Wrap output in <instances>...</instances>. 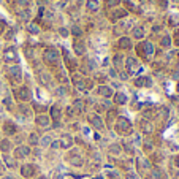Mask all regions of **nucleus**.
<instances>
[{"label": "nucleus", "instance_id": "nucleus-1", "mask_svg": "<svg viewBox=\"0 0 179 179\" xmlns=\"http://www.w3.org/2000/svg\"><path fill=\"white\" fill-rule=\"evenodd\" d=\"M116 130L121 133V135H130V133H132V124H130V121L125 119V117H117Z\"/></svg>", "mask_w": 179, "mask_h": 179}, {"label": "nucleus", "instance_id": "nucleus-2", "mask_svg": "<svg viewBox=\"0 0 179 179\" xmlns=\"http://www.w3.org/2000/svg\"><path fill=\"white\" fill-rule=\"evenodd\" d=\"M44 62L48 63V65H57L59 63V52H57V49H54V48H48L46 51H44Z\"/></svg>", "mask_w": 179, "mask_h": 179}, {"label": "nucleus", "instance_id": "nucleus-3", "mask_svg": "<svg viewBox=\"0 0 179 179\" xmlns=\"http://www.w3.org/2000/svg\"><path fill=\"white\" fill-rule=\"evenodd\" d=\"M15 94H16V98H17V100H22V102H25V100L30 98V90H29V87H19V89H17Z\"/></svg>", "mask_w": 179, "mask_h": 179}, {"label": "nucleus", "instance_id": "nucleus-4", "mask_svg": "<svg viewBox=\"0 0 179 179\" xmlns=\"http://www.w3.org/2000/svg\"><path fill=\"white\" fill-rule=\"evenodd\" d=\"M125 65H127L128 75H133V73H136V71H138V68H140V67H138V62H136L133 57H128V59H127Z\"/></svg>", "mask_w": 179, "mask_h": 179}, {"label": "nucleus", "instance_id": "nucleus-5", "mask_svg": "<svg viewBox=\"0 0 179 179\" xmlns=\"http://www.w3.org/2000/svg\"><path fill=\"white\" fill-rule=\"evenodd\" d=\"M89 122L92 124V125L95 128H98V130H102V128L105 127V124H103V119L98 116V114H92V116H89Z\"/></svg>", "mask_w": 179, "mask_h": 179}, {"label": "nucleus", "instance_id": "nucleus-6", "mask_svg": "<svg viewBox=\"0 0 179 179\" xmlns=\"http://www.w3.org/2000/svg\"><path fill=\"white\" fill-rule=\"evenodd\" d=\"M29 154H30V148H27V146H19V148L15 149V157L16 159H24Z\"/></svg>", "mask_w": 179, "mask_h": 179}, {"label": "nucleus", "instance_id": "nucleus-7", "mask_svg": "<svg viewBox=\"0 0 179 179\" xmlns=\"http://www.w3.org/2000/svg\"><path fill=\"white\" fill-rule=\"evenodd\" d=\"M33 173H35V167H33V165H30V163L22 165L21 174H22L24 178H32V176H33Z\"/></svg>", "mask_w": 179, "mask_h": 179}, {"label": "nucleus", "instance_id": "nucleus-8", "mask_svg": "<svg viewBox=\"0 0 179 179\" xmlns=\"http://www.w3.org/2000/svg\"><path fill=\"white\" fill-rule=\"evenodd\" d=\"M135 86H138V87H151V86H152V81H151V78H148V76H140V78H136Z\"/></svg>", "mask_w": 179, "mask_h": 179}, {"label": "nucleus", "instance_id": "nucleus-9", "mask_svg": "<svg viewBox=\"0 0 179 179\" xmlns=\"http://www.w3.org/2000/svg\"><path fill=\"white\" fill-rule=\"evenodd\" d=\"M10 75L13 78V81L19 82L22 79V75H21V68L19 67H10Z\"/></svg>", "mask_w": 179, "mask_h": 179}, {"label": "nucleus", "instance_id": "nucleus-10", "mask_svg": "<svg viewBox=\"0 0 179 179\" xmlns=\"http://www.w3.org/2000/svg\"><path fill=\"white\" fill-rule=\"evenodd\" d=\"M3 59H5L7 62H11L16 59V49L15 48H7L5 52H3Z\"/></svg>", "mask_w": 179, "mask_h": 179}, {"label": "nucleus", "instance_id": "nucleus-11", "mask_svg": "<svg viewBox=\"0 0 179 179\" xmlns=\"http://www.w3.org/2000/svg\"><path fill=\"white\" fill-rule=\"evenodd\" d=\"M71 144H73V138H71L70 135H65L60 140V148H63V149H70Z\"/></svg>", "mask_w": 179, "mask_h": 179}, {"label": "nucleus", "instance_id": "nucleus-12", "mask_svg": "<svg viewBox=\"0 0 179 179\" xmlns=\"http://www.w3.org/2000/svg\"><path fill=\"white\" fill-rule=\"evenodd\" d=\"M119 48L121 49H130L132 48V41L128 36H122L121 40H119Z\"/></svg>", "mask_w": 179, "mask_h": 179}, {"label": "nucleus", "instance_id": "nucleus-13", "mask_svg": "<svg viewBox=\"0 0 179 179\" xmlns=\"http://www.w3.org/2000/svg\"><path fill=\"white\" fill-rule=\"evenodd\" d=\"M3 132L7 135H13V133H16V125L13 122H5L3 124Z\"/></svg>", "mask_w": 179, "mask_h": 179}, {"label": "nucleus", "instance_id": "nucleus-14", "mask_svg": "<svg viewBox=\"0 0 179 179\" xmlns=\"http://www.w3.org/2000/svg\"><path fill=\"white\" fill-rule=\"evenodd\" d=\"M143 51H144L146 56L154 54V44L151 43V41H144V43H143Z\"/></svg>", "mask_w": 179, "mask_h": 179}, {"label": "nucleus", "instance_id": "nucleus-15", "mask_svg": "<svg viewBox=\"0 0 179 179\" xmlns=\"http://www.w3.org/2000/svg\"><path fill=\"white\" fill-rule=\"evenodd\" d=\"M62 116V111H60V108L57 106V105H54V106L51 108V117L54 119V121H59Z\"/></svg>", "mask_w": 179, "mask_h": 179}, {"label": "nucleus", "instance_id": "nucleus-16", "mask_svg": "<svg viewBox=\"0 0 179 179\" xmlns=\"http://www.w3.org/2000/svg\"><path fill=\"white\" fill-rule=\"evenodd\" d=\"M98 94L103 95V97H111V95H113V90L109 89L108 86H100L98 87Z\"/></svg>", "mask_w": 179, "mask_h": 179}, {"label": "nucleus", "instance_id": "nucleus-17", "mask_svg": "<svg viewBox=\"0 0 179 179\" xmlns=\"http://www.w3.org/2000/svg\"><path fill=\"white\" fill-rule=\"evenodd\" d=\"M75 52L78 56H82V54L86 52V46L81 43V41H75Z\"/></svg>", "mask_w": 179, "mask_h": 179}, {"label": "nucleus", "instance_id": "nucleus-18", "mask_svg": "<svg viewBox=\"0 0 179 179\" xmlns=\"http://www.w3.org/2000/svg\"><path fill=\"white\" fill-rule=\"evenodd\" d=\"M36 124H38L40 127H48L49 125V117H46V116H38V117H36Z\"/></svg>", "mask_w": 179, "mask_h": 179}, {"label": "nucleus", "instance_id": "nucleus-19", "mask_svg": "<svg viewBox=\"0 0 179 179\" xmlns=\"http://www.w3.org/2000/svg\"><path fill=\"white\" fill-rule=\"evenodd\" d=\"M114 102L119 103V105L127 103V95L125 94H116V95H114Z\"/></svg>", "mask_w": 179, "mask_h": 179}, {"label": "nucleus", "instance_id": "nucleus-20", "mask_svg": "<svg viewBox=\"0 0 179 179\" xmlns=\"http://www.w3.org/2000/svg\"><path fill=\"white\" fill-rule=\"evenodd\" d=\"M133 36H135V38H143L144 36V27H135V29H133Z\"/></svg>", "mask_w": 179, "mask_h": 179}, {"label": "nucleus", "instance_id": "nucleus-21", "mask_svg": "<svg viewBox=\"0 0 179 179\" xmlns=\"http://www.w3.org/2000/svg\"><path fill=\"white\" fill-rule=\"evenodd\" d=\"M141 128H143L144 133H151V132L154 130V128H152V124L148 122V121H143V122H141Z\"/></svg>", "mask_w": 179, "mask_h": 179}, {"label": "nucleus", "instance_id": "nucleus-22", "mask_svg": "<svg viewBox=\"0 0 179 179\" xmlns=\"http://www.w3.org/2000/svg\"><path fill=\"white\" fill-rule=\"evenodd\" d=\"M87 8L90 11H97L98 10V0H87Z\"/></svg>", "mask_w": 179, "mask_h": 179}, {"label": "nucleus", "instance_id": "nucleus-23", "mask_svg": "<svg viewBox=\"0 0 179 179\" xmlns=\"http://www.w3.org/2000/svg\"><path fill=\"white\" fill-rule=\"evenodd\" d=\"M40 81H41V84L49 86V82H51V76L46 75V73H40Z\"/></svg>", "mask_w": 179, "mask_h": 179}, {"label": "nucleus", "instance_id": "nucleus-24", "mask_svg": "<svg viewBox=\"0 0 179 179\" xmlns=\"http://www.w3.org/2000/svg\"><path fill=\"white\" fill-rule=\"evenodd\" d=\"M125 15H127L125 10H116V11L111 13V17H113V19H119V17H124Z\"/></svg>", "mask_w": 179, "mask_h": 179}, {"label": "nucleus", "instance_id": "nucleus-25", "mask_svg": "<svg viewBox=\"0 0 179 179\" xmlns=\"http://www.w3.org/2000/svg\"><path fill=\"white\" fill-rule=\"evenodd\" d=\"M152 178L154 179H163V171L160 170L159 167H155L154 170H152Z\"/></svg>", "mask_w": 179, "mask_h": 179}, {"label": "nucleus", "instance_id": "nucleus-26", "mask_svg": "<svg viewBox=\"0 0 179 179\" xmlns=\"http://www.w3.org/2000/svg\"><path fill=\"white\" fill-rule=\"evenodd\" d=\"M10 141L8 140H2V143H0V151H2V152H8V151H10Z\"/></svg>", "mask_w": 179, "mask_h": 179}, {"label": "nucleus", "instance_id": "nucleus-27", "mask_svg": "<svg viewBox=\"0 0 179 179\" xmlns=\"http://www.w3.org/2000/svg\"><path fill=\"white\" fill-rule=\"evenodd\" d=\"M70 162L75 165V167H81V165H82V159L79 157V155H71V157H70Z\"/></svg>", "mask_w": 179, "mask_h": 179}, {"label": "nucleus", "instance_id": "nucleus-28", "mask_svg": "<svg viewBox=\"0 0 179 179\" xmlns=\"http://www.w3.org/2000/svg\"><path fill=\"white\" fill-rule=\"evenodd\" d=\"M73 109L76 111V114L82 113V100H76L75 105H73Z\"/></svg>", "mask_w": 179, "mask_h": 179}, {"label": "nucleus", "instance_id": "nucleus-29", "mask_svg": "<svg viewBox=\"0 0 179 179\" xmlns=\"http://www.w3.org/2000/svg\"><path fill=\"white\" fill-rule=\"evenodd\" d=\"M138 167L140 168L143 167L144 170H148V168H151V163H149V160H146V159H138Z\"/></svg>", "mask_w": 179, "mask_h": 179}, {"label": "nucleus", "instance_id": "nucleus-30", "mask_svg": "<svg viewBox=\"0 0 179 179\" xmlns=\"http://www.w3.org/2000/svg\"><path fill=\"white\" fill-rule=\"evenodd\" d=\"M27 30H29L30 33H38V32H40V25L38 24H29Z\"/></svg>", "mask_w": 179, "mask_h": 179}, {"label": "nucleus", "instance_id": "nucleus-31", "mask_svg": "<svg viewBox=\"0 0 179 179\" xmlns=\"http://www.w3.org/2000/svg\"><path fill=\"white\" fill-rule=\"evenodd\" d=\"M29 143H30L32 146L38 144V135H36V133H30V136H29Z\"/></svg>", "mask_w": 179, "mask_h": 179}, {"label": "nucleus", "instance_id": "nucleus-32", "mask_svg": "<svg viewBox=\"0 0 179 179\" xmlns=\"http://www.w3.org/2000/svg\"><path fill=\"white\" fill-rule=\"evenodd\" d=\"M162 46L163 48H170V46H171V38H170V36H163V38H162Z\"/></svg>", "mask_w": 179, "mask_h": 179}, {"label": "nucleus", "instance_id": "nucleus-33", "mask_svg": "<svg viewBox=\"0 0 179 179\" xmlns=\"http://www.w3.org/2000/svg\"><path fill=\"white\" fill-rule=\"evenodd\" d=\"M71 33L75 35V36H81V35H82V30H81V29H79V27H78V25H75V27H73V29H71Z\"/></svg>", "mask_w": 179, "mask_h": 179}, {"label": "nucleus", "instance_id": "nucleus-34", "mask_svg": "<svg viewBox=\"0 0 179 179\" xmlns=\"http://www.w3.org/2000/svg\"><path fill=\"white\" fill-rule=\"evenodd\" d=\"M3 160H5L7 167H10V168H13V167H15V160H13L11 157H3Z\"/></svg>", "mask_w": 179, "mask_h": 179}, {"label": "nucleus", "instance_id": "nucleus-35", "mask_svg": "<svg viewBox=\"0 0 179 179\" xmlns=\"http://www.w3.org/2000/svg\"><path fill=\"white\" fill-rule=\"evenodd\" d=\"M105 3H106L108 7H116L121 3V0H105Z\"/></svg>", "mask_w": 179, "mask_h": 179}, {"label": "nucleus", "instance_id": "nucleus-36", "mask_svg": "<svg viewBox=\"0 0 179 179\" xmlns=\"http://www.w3.org/2000/svg\"><path fill=\"white\" fill-rule=\"evenodd\" d=\"M109 151H111V154H119V152H121V146L113 144L111 148H109Z\"/></svg>", "mask_w": 179, "mask_h": 179}, {"label": "nucleus", "instance_id": "nucleus-37", "mask_svg": "<svg viewBox=\"0 0 179 179\" xmlns=\"http://www.w3.org/2000/svg\"><path fill=\"white\" fill-rule=\"evenodd\" d=\"M57 79L60 81V82H67V81H68V79H67V76L63 75V71H59V73H57Z\"/></svg>", "mask_w": 179, "mask_h": 179}, {"label": "nucleus", "instance_id": "nucleus-38", "mask_svg": "<svg viewBox=\"0 0 179 179\" xmlns=\"http://www.w3.org/2000/svg\"><path fill=\"white\" fill-rule=\"evenodd\" d=\"M113 60H114V65H116V67H119V65H121V62H122V57L119 56V54H116Z\"/></svg>", "mask_w": 179, "mask_h": 179}, {"label": "nucleus", "instance_id": "nucleus-39", "mask_svg": "<svg viewBox=\"0 0 179 179\" xmlns=\"http://www.w3.org/2000/svg\"><path fill=\"white\" fill-rule=\"evenodd\" d=\"M124 149H125L128 154H133V148H132L130 143H124Z\"/></svg>", "mask_w": 179, "mask_h": 179}, {"label": "nucleus", "instance_id": "nucleus-40", "mask_svg": "<svg viewBox=\"0 0 179 179\" xmlns=\"http://www.w3.org/2000/svg\"><path fill=\"white\" fill-rule=\"evenodd\" d=\"M21 113L24 114V116H30V109H29V108H25L24 105H21Z\"/></svg>", "mask_w": 179, "mask_h": 179}, {"label": "nucleus", "instance_id": "nucleus-41", "mask_svg": "<svg viewBox=\"0 0 179 179\" xmlns=\"http://www.w3.org/2000/svg\"><path fill=\"white\" fill-rule=\"evenodd\" d=\"M51 144V138L49 136H44L43 140H41V146H49Z\"/></svg>", "mask_w": 179, "mask_h": 179}, {"label": "nucleus", "instance_id": "nucleus-42", "mask_svg": "<svg viewBox=\"0 0 179 179\" xmlns=\"http://www.w3.org/2000/svg\"><path fill=\"white\" fill-rule=\"evenodd\" d=\"M19 16H21V19H29L30 17L29 11H19Z\"/></svg>", "mask_w": 179, "mask_h": 179}, {"label": "nucleus", "instance_id": "nucleus-43", "mask_svg": "<svg viewBox=\"0 0 179 179\" xmlns=\"http://www.w3.org/2000/svg\"><path fill=\"white\" fill-rule=\"evenodd\" d=\"M67 116H68V117L75 116V109H73V106H68V108H67Z\"/></svg>", "mask_w": 179, "mask_h": 179}, {"label": "nucleus", "instance_id": "nucleus-44", "mask_svg": "<svg viewBox=\"0 0 179 179\" xmlns=\"http://www.w3.org/2000/svg\"><path fill=\"white\" fill-rule=\"evenodd\" d=\"M16 2L19 3L21 7H27V5H29V3H30V0H16Z\"/></svg>", "mask_w": 179, "mask_h": 179}, {"label": "nucleus", "instance_id": "nucleus-45", "mask_svg": "<svg viewBox=\"0 0 179 179\" xmlns=\"http://www.w3.org/2000/svg\"><path fill=\"white\" fill-rule=\"evenodd\" d=\"M51 148L52 149H59V148H60V141H52V143H51Z\"/></svg>", "mask_w": 179, "mask_h": 179}, {"label": "nucleus", "instance_id": "nucleus-46", "mask_svg": "<svg viewBox=\"0 0 179 179\" xmlns=\"http://www.w3.org/2000/svg\"><path fill=\"white\" fill-rule=\"evenodd\" d=\"M68 33H70V32H68V29H65V27H62V29H60V35H62V36H68Z\"/></svg>", "mask_w": 179, "mask_h": 179}, {"label": "nucleus", "instance_id": "nucleus-47", "mask_svg": "<svg viewBox=\"0 0 179 179\" xmlns=\"http://www.w3.org/2000/svg\"><path fill=\"white\" fill-rule=\"evenodd\" d=\"M114 116H116V113H114V111H109V113H108V121L111 122L113 119H114Z\"/></svg>", "mask_w": 179, "mask_h": 179}, {"label": "nucleus", "instance_id": "nucleus-48", "mask_svg": "<svg viewBox=\"0 0 179 179\" xmlns=\"http://www.w3.org/2000/svg\"><path fill=\"white\" fill-rule=\"evenodd\" d=\"M65 92H67V89H65V87H59V89H57V94H59V95H63Z\"/></svg>", "mask_w": 179, "mask_h": 179}, {"label": "nucleus", "instance_id": "nucleus-49", "mask_svg": "<svg viewBox=\"0 0 179 179\" xmlns=\"http://www.w3.org/2000/svg\"><path fill=\"white\" fill-rule=\"evenodd\" d=\"M25 54H27L29 57H32V54H33V49H32V48H25Z\"/></svg>", "mask_w": 179, "mask_h": 179}, {"label": "nucleus", "instance_id": "nucleus-50", "mask_svg": "<svg viewBox=\"0 0 179 179\" xmlns=\"http://www.w3.org/2000/svg\"><path fill=\"white\" fill-rule=\"evenodd\" d=\"M105 79H106V78H105L103 75H97V81L98 82H105Z\"/></svg>", "mask_w": 179, "mask_h": 179}, {"label": "nucleus", "instance_id": "nucleus-51", "mask_svg": "<svg viewBox=\"0 0 179 179\" xmlns=\"http://www.w3.org/2000/svg\"><path fill=\"white\" fill-rule=\"evenodd\" d=\"M3 103H5L8 108H11V98H5V100H3Z\"/></svg>", "mask_w": 179, "mask_h": 179}, {"label": "nucleus", "instance_id": "nucleus-52", "mask_svg": "<svg viewBox=\"0 0 179 179\" xmlns=\"http://www.w3.org/2000/svg\"><path fill=\"white\" fill-rule=\"evenodd\" d=\"M127 179H138V176H136V174H133V173H128L127 174Z\"/></svg>", "mask_w": 179, "mask_h": 179}, {"label": "nucleus", "instance_id": "nucleus-53", "mask_svg": "<svg viewBox=\"0 0 179 179\" xmlns=\"http://www.w3.org/2000/svg\"><path fill=\"white\" fill-rule=\"evenodd\" d=\"M3 30H5V22H3V21H0V33H2Z\"/></svg>", "mask_w": 179, "mask_h": 179}, {"label": "nucleus", "instance_id": "nucleus-54", "mask_svg": "<svg viewBox=\"0 0 179 179\" xmlns=\"http://www.w3.org/2000/svg\"><path fill=\"white\" fill-rule=\"evenodd\" d=\"M174 165H176V167L179 168V154L176 155V157H174Z\"/></svg>", "mask_w": 179, "mask_h": 179}, {"label": "nucleus", "instance_id": "nucleus-55", "mask_svg": "<svg viewBox=\"0 0 179 179\" xmlns=\"http://www.w3.org/2000/svg\"><path fill=\"white\" fill-rule=\"evenodd\" d=\"M13 35H15V30H11V32H8V33H7V38H11V36Z\"/></svg>", "mask_w": 179, "mask_h": 179}, {"label": "nucleus", "instance_id": "nucleus-56", "mask_svg": "<svg viewBox=\"0 0 179 179\" xmlns=\"http://www.w3.org/2000/svg\"><path fill=\"white\" fill-rule=\"evenodd\" d=\"M174 38H176V43L179 44V30L176 32V35H174Z\"/></svg>", "mask_w": 179, "mask_h": 179}, {"label": "nucleus", "instance_id": "nucleus-57", "mask_svg": "<svg viewBox=\"0 0 179 179\" xmlns=\"http://www.w3.org/2000/svg\"><path fill=\"white\" fill-rule=\"evenodd\" d=\"M3 170H5V168H3V165H2V162H0V174L3 173Z\"/></svg>", "mask_w": 179, "mask_h": 179}, {"label": "nucleus", "instance_id": "nucleus-58", "mask_svg": "<svg viewBox=\"0 0 179 179\" xmlns=\"http://www.w3.org/2000/svg\"><path fill=\"white\" fill-rule=\"evenodd\" d=\"M38 179H44V178H43V176H41V178H38Z\"/></svg>", "mask_w": 179, "mask_h": 179}, {"label": "nucleus", "instance_id": "nucleus-59", "mask_svg": "<svg viewBox=\"0 0 179 179\" xmlns=\"http://www.w3.org/2000/svg\"><path fill=\"white\" fill-rule=\"evenodd\" d=\"M178 178H179V171H178Z\"/></svg>", "mask_w": 179, "mask_h": 179}]
</instances>
